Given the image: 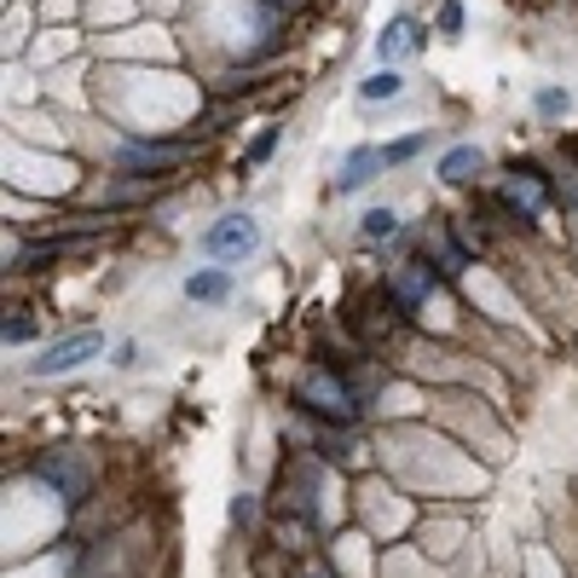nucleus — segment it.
<instances>
[{
	"label": "nucleus",
	"instance_id": "nucleus-12",
	"mask_svg": "<svg viewBox=\"0 0 578 578\" xmlns=\"http://www.w3.org/2000/svg\"><path fill=\"white\" fill-rule=\"evenodd\" d=\"M399 93H406V75H399V70H370L365 82H359L365 105H382V98H399Z\"/></svg>",
	"mask_w": 578,
	"mask_h": 578
},
{
	"label": "nucleus",
	"instance_id": "nucleus-18",
	"mask_svg": "<svg viewBox=\"0 0 578 578\" xmlns=\"http://www.w3.org/2000/svg\"><path fill=\"white\" fill-rule=\"evenodd\" d=\"M440 30H445V35L463 30V7H458V0H445V7H440Z\"/></svg>",
	"mask_w": 578,
	"mask_h": 578
},
{
	"label": "nucleus",
	"instance_id": "nucleus-8",
	"mask_svg": "<svg viewBox=\"0 0 578 578\" xmlns=\"http://www.w3.org/2000/svg\"><path fill=\"white\" fill-rule=\"evenodd\" d=\"M382 168H388V162H382V145H359L354 157L341 162V174H336V191H359V186H370Z\"/></svg>",
	"mask_w": 578,
	"mask_h": 578
},
{
	"label": "nucleus",
	"instance_id": "nucleus-20",
	"mask_svg": "<svg viewBox=\"0 0 578 578\" xmlns=\"http://www.w3.org/2000/svg\"><path fill=\"white\" fill-rule=\"evenodd\" d=\"M255 7H266V12H301L307 0H255Z\"/></svg>",
	"mask_w": 578,
	"mask_h": 578
},
{
	"label": "nucleus",
	"instance_id": "nucleus-21",
	"mask_svg": "<svg viewBox=\"0 0 578 578\" xmlns=\"http://www.w3.org/2000/svg\"><path fill=\"white\" fill-rule=\"evenodd\" d=\"M295 578H330V567H324V561H307V567H301Z\"/></svg>",
	"mask_w": 578,
	"mask_h": 578
},
{
	"label": "nucleus",
	"instance_id": "nucleus-4",
	"mask_svg": "<svg viewBox=\"0 0 578 578\" xmlns=\"http://www.w3.org/2000/svg\"><path fill=\"white\" fill-rule=\"evenodd\" d=\"M191 157V139H174V145H150V139H139V145H122L116 150V168H128V174H168V168H180Z\"/></svg>",
	"mask_w": 578,
	"mask_h": 578
},
{
	"label": "nucleus",
	"instance_id": "nucleus-14",
	"mask_svg": "<svg viewBox=\"0 0 578 578\" xmlns=\"http://www.w3.org/2000/svg\"><path fill=\"white\" fill-rule=\"evenodd\" d=\"M30 336H35V318H30V313H7V324H0V341H7V347H23Z\"/></svg>",
	"mask_w": 578,
	"mask_h": 578
},
{
	"label": "nucleus",
	"instance_id": "nucleus-6",
	"mask_svg": "<svg viewBox=\"0 0 578 578\" xmlns=\"http://www.w3.org/2000/svg\"><path fill=\"white\" fill-rule=\"evenodd\" d=\"M434 284H440V272H434L429 261H406V266H399L393 279H388V295H393L399 313H417L422 301L434 295Z\"/></svg>",
	"mask_w": 578,
	"mask_h": 578
},
{
	"label": "nucleus",
	"instance_id": "nucleus-5",
	"mask_svg": "<svg viewBox=\"0 0 578 578\" xmlns=\"http://www.w3.org/2000/svg\"><path fill=\"white\" fill-rule=\"evenodd\" d=\"M35 474H41V481L64 497V504H82V497H87V463L75 458V451H59V458L46 451V458L35 463Z\"/></svg>",
	"mask_w": 578,
	"mask_h": 578
},
{
	"label": "nucleus",
	"instance_id": "nucleus-9",
	"mask_svg": "<svg viewBox=\"0 0 578 578\" xmlns=\"http://www.w3.org/2000/svg\"><path fill=\"white\" fill-rule=\"evenodd\" d=\"M225 295H232V279H225V272H191L186 279V301H197V307H220Z\"/></svg>",
	"mask_w": 578,
	"mask_h": 578
},
{
	"label": "nucleus",
	"instance_id": "nucleus-7",
	"mask_svg": "<svg viewBox=\"0 0 578 578\" xmlns=\"http://www.w3.org/2000/svg\"><path fill=\"white\" fill-rule=\"evenodd\" d=\"M497 197H504V203L515 209V220H538V214H544V203H549V186L538 180V174H509Z\"/></svg>",
	"mask_w": 578,
	"mask_h": 578
},
{
	"label": "nucleus",
	"instance_id": "nucleus-19",
	"mask_svg": "<svg viewBox=\"0 0 578 578\" xmlns=\"http://www.w3.org/2000/svg\"><path fill=\"white\" fill-rule=\"evenodd\" d=\"M249 521H255V497H232V526H249Z\"/></svg>",
	"mask_w": 578,
	"mask_h": 578
},
{
	"label": "nucleus",
	"instance_id": "nucleus-3",
	"mask_svg": "<svg viewBox=\"0 0 578 578\" xmlns=\"http://www.w3.org/2000/svg\"><path fill=\"white\" fill-rule=\"evenodd\" d=\"M261 249V225L255 214H220L209 232H203V255L209 261H243Z\"/></svg>",
	"mask_w": 578,
	"mask_h": 578
},
{
	"label": "nucleus",
	"instance_id": "nucleus-13",
	"mask_svg": "<svg viewBox=\"0 0 578 578\" xmlns=\"http://www.w3.org/2000/svg\"><path fill=\"white\" fill-rule=\"evenodd\" d=\"M422 145H429V128H417V134H406V139L382 145V162H388V168H399V162H411V157H417Z\"/></svg>",
	"mask_w": 578,
	"mask_h": 578
},
{
	"label": "nucleus",
	"instance_id": "nucleus-15",
	"mask_svg": "<svg viewBox=\"0 0 578 578\" xmlns=\"http://www.w3.org/2000/svg\"><path fill=\"white\" fill-rule=\"evenodd\" d=\"M393 232H399V214H393V209H370V214H365V238H370V243H382V238H393Z\"/></svg>",
	"mask_w": 578,
	"mask_h": 578
},
{
	"label": "nucleus",
	"instance_id": "nucleus-1",
	"mask_svg": "<svg viewBox=\"0 0 578 578\" xmlns=\"http://www.w3.org/2000/svg\"><path fill=\"white\" fill-rule=\"evenodd\" d=\"M295 406H307L313 417H324V422H341V429H347V422L359 417V393L347 388L330 365H313V370L295 382Z\"/></svg>",
	"mask_w": 578,
	"mask_h": 578
},
{
	"label": "nucleus",
	"instance_id": "nucleus-11",
	"mask_svg": "<svg viewBox=\"0 0 578 578\" xmlns=\"http://www.w3.org/2000/svg\"><path fill=\"white\" fill-rule=\"evenodd\" d=\"M474 174H481V150H474V145H458V150H445V157H440V180L445 186H463V180H474Z\"/></svg>",
	"mask_w": 578,
	"mask_h": 578
},
{
	"label": "nucleus",
	"instance_id": "nucleus-17",
	"mask_svg": "<svg viewBox=\"0 0 578 578\" xmlns=\"http://www.w3.org/2000/svg\"><path fill=\"white\" fill-rule=\"evenodd\" d=\"M538 111H544V116H561V111H567V87H544V93H538Z\"/></svg>",
	"mask_w": 578,
	"mask_h": 578
},
{
	"label": "nucleus",
	"instance_id": "nucleus-10",
	"mask_svg": "<svg viewBox=\"0 0 578 578\" xmlns=\"http://www.w3.org/2000/svg\"><path fill=\"white\" fill-rule=\"evenodd\" d=\"M417 53V23L411 18H393L382 35H376V59H406Z\"/></svg>",
	"mask_w": 578,
	"mask_h": 578
},
{
	"label": "nucleus",
	"instance_id": "nucleus-16",
	"mask_svg": "<svg viewBox=\"0 0 578 578\" xmlns=\"http://www.w3.org/2000/svg\"><path fill=\"white\" fill-rule=\"evenodd\" d=\"M272 150H279V128H261V134H255V145L243 150V168H261V162L272 157Z\"/></svg>",
	"mask_w": 578,
	"mask_h": 578
},
{
	"label": "nucleus",
	"instance_id": "nucleus-2",
	"mask_svg": "<svg viewBox=\"0 0 578 578\" xmlns=\"http://www.w3.org/2000/svg\"><path fill=\"white\" fill-rule=\"evenodd\" d=\"M98 354H105V336L98 330H70L53 347H41V359H30V376H70V370H82Z\"/></svg>",
	"mask_w": 578,
	"mask_h": 578
}]
</instances>
